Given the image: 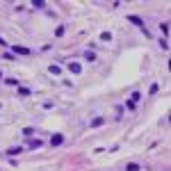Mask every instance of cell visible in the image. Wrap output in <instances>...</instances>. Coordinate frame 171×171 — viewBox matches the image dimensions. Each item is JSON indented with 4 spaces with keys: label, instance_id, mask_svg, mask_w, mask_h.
Listing matches in <instances>:
<instances>
[{
    "label": "cell",
    "instance_id": "7402d4cb",
    "mask_svg": "<svg viewBox=\"0 0 171 171\" xmlns=\"http://www.w3.org/2000/svg\"><path fill=\"white\" fill-rule=\"evenodd\" d=\"M0 46H2V48H5V46H7V44H5V39H2V37H0Z\"/></svg>",
    "mask_w": 171,
    "mask_h": 171
},
{
    "label": "cell",
    "instance_id": "603a6c76",
    "mask_svg": "<svg viewBox=\"0 0 171 171\" xmlns=\"http://www.w3.org/2000/svg\"><path fill=\"white\" fill-rule=\"evenodd\" d=\"M0 80H2V73H0Z\"/></svg>",
    "mask_w": 171,
    "mask_h": 171
},
{
    "label": "cell",
    "instance_id": "30bf717a",
    "mask_svg": "<svg viewBox=\"0 0 171 171\" xmlns=\"http://www.w3.org/2000/svg\"><path fill=\"white\" fill-rule=\"evenodd\" d=\"M48 73H52V75H60V73H62V69L57 66V64H50V66H48Z\"/></svg>",
    "mask_w": 171,
    "mask_h": 171
},
{
    "label": "cell",
    "instance_id": "5bb4252c",
    "mask_svg": "<svg viewBox=\"0 0 171 171\" xmlns=\"http://www.w3.org/2000/svg\"><path fill=\"white\" fill-rule=\"evenodd\" d=\"M32 7H34V9H46V2H44V0H34Z\"/></svg>",
    "mask_w": 171,
    "mask_h": 171
},
{
    "label": "cell",
    "instance_id": "ffe728a7",
    "mask_svg": "<svg viewBox=\"0 0 171 171\" xmlns=\"http://www.w3.org/2000/svg\"><path fill=\"white\" fill-rule=\"evenodd\" d=\"M62 34H64V25H60V27L55 30V37H62Z\"/></svg>",
    "mask_w": 171,
    "mask_h": 171
},
{
    "label": "cell",
    "instance_id": "7c38bea8",
    "mask_svg": "<svg viewBox=\"0 0 171 171\" xmlns=\"http://www.w3.org/2000/svg\"><path fill=\"white\" fill-rule=\"evenodd\" d=\"M101 41H105V44L110 41V44H112V32H107V30H105V32H101Z\"/></svg>",
    "mask_w": 171,
    "mask_h": 171
},
{
    "label": "cell",
    "instance_id": "6da1fadb",
    "mask_svg": "<svg viewBox=\"0 0 171 171\" xmlns=\"http://www.w3.org/2000/svg\"><path fill=\"white\" fill-rule=\"evenodd\" d=\"M62 144H64V135H62V132H55V135L50 137V146L55 148V146H62Z\"/></svg>",
    "mask_w": 171,
    "mask_h": 171
},
{
    "label": "cell",
    "instance_id": "7a4b0ae2",
    "mask_svg": "<svg viewBox=\"0 0 171 171\" xmlns=\"http://www.w3.org/2000/svg\"><path fill=\"white\" fill-rule=\"evenodd\" d=\"M41 146H44V141H41L39 137L37 139L30 137V141H27V148H30V151H37V148H41Z\"/></svg>",
    "mask_w": 171,
    "mask_h": 171
},
{
    "label": "cell",
    "instance_id": "9a60e30c",
    "mask_svg": "<svg viewBox=\"0 0 171 171\" xmlns=\"http://www.w3.org/2000/svg\"><path fill=\"white\" fill-rule=\"evenodd\" d=\"M160 32L164 34V39H167V34H169V23H160Z\"/></svg>",
    "mask_w": 171,
    "mask_h": 171
},
{
    "label": "cell",
    "instance_id": "44dd1931",
    "mask_svg": "<svg viewBox=\"0 0 171 171\" xmlns=\"http://www.w3.org/2000/svg\"><path fill=\"white\" fill-rule=\"evenodd\" d=\"M126 107H128V110L132 112V110H135V103H132V101H126Z\"/></svg>",
    "mask_w": 171,
    "mask_h": 171
},
{
    "label": "cell",
    "instance_id": "ac0fdd59",
    "mask_svg": "<svg viewBox=\"0 0 171 171\" xmlns=\"http://www.w3.org/2000/svg\"><path fill=\"white\" fill-rule=\"evenodd\" d=\"M5 82H7V85H9V87H19V80H14V78H7V80H5Z\"/></svg>",
    "mask_w": 171,
    "mask_h": 171
},
{
    "label": "cell",
    "instance_id": "9c48e42d",
    "mask_svg": "<svg viewBox=\"0 0 171 171\" xmlns=\"http://www.w3.org/2000/svg\"><path fill=\"white\" fill-rule=\"evenodd\" d=\"M21 135H23V137H27V139H30L32 135H34V128H30V126H27V128H23V130H21Z\"/></svg>",
    "mask_w": 171,
    "mask_h": 171
},
{
    "label": "cell",
    "instance_id": "ba28073f",
    "mask_svg": "<svg viewBox=\"0 0 171 171\" xmlns=\"http://www.w3.org/2000/svg\"><path fill=\"white\" fill-rule=\"evenodd\" d=\"M126 171H141V167H139L137 162H128L126 164Z\"/></svg>",
    "mask_w": 171,
    "mask_h": 171
},
{
    "label": "cell",
    "instance_id": "5b68a950",
    "mask_svg": "<svg viewBox=\"0 0 171 171\" xmlns=\"http://www.w3.org/2000/svg\"><path fill=\"white\" fill-rule=\"evenodd\" d=\"M11 50H14L16 55H30V48H25V46H14Z\"/></svg>",
    "mask_w": 171,
    "mask_h": 171
},
{
    "label": "cell",
    "instance_id": "8992f818",
    "mask_svg": "<svg viewBox=\"0 0 171 171\" xmlns=\"http://www.w3.org/2000/svg\"><path fill=\"white\" fill-rule=\"evenodd\" d=\"M128 21H130V23H135L137 27H141V30H144V21H141L139 16H132V14H130V16H128Z\"/></svg>",
    "mask_w": 171,
    "mask_h": 171
},
{
    "label": "cell",
    "instance_id": "d6986e66",
    "mask_svg": "<svg viewBox=\"0 0 171 171\" xmlns=\"http://www.w3.org/2000/svg\"><path fill=\"white\" fill-rule=\"evenodd\" d=\"M157 89H160L157 85H151V91H148V94H151V96H155V94H157Z\"/></svg>",
    "mask_w": 171,
    "mask_h": 171
},
{
    "label": "cell",
    "instance_id": "277c9868",
    "mask_svg": "<svg viewBox=\"0 0 171 171\" xmlns=\"http://www.w3.org/2000/svg\"><path fill=\"white\" fill-rule=\"evenodd\" d=\"M21 153H23V146H9L5 155H9V157H16V155H21Z\"/></svg>",
    "mask_w": 171,
    "mask_h": 171
},
{
    "label": "cell",
    "instance_id": "3957f363",
    "mask_svg": "<svg viewBox=\"0 0 171 171\" xmlns=\"http://www.w3.org/2000/svg\"><path fill=\"white\" fill-rule=\"evenodd\" d=\"M66 69H69L73 75H80V73H82V66H80L78 62H69V64H66Z\"/></svg>",
    "mask_w": 171,
    "mask_h": 171
},
{
    "label": "cell",
    "instance_id": "e0dca14e",
    "mask_svg": "<svg viewBox=\"0 0 171 171\" xmlns=\"http://www.w3.org/2000/svg\"><path fill=\"white\" fill-rule=\"evenodd\" d=\"M160 48H162V50H169V41L164 39V37L160 39Z\"/></svg>",
    "mask_w": 171,
    "mask_h": 171
},
{
    "label": "cell",
    "instance_id": "2e32d148",
    "mask_svg": "<svg viewBox=\"0 0 171 171\" xmlns=\"http://www.w3.org/2000/svg\"><path fill=\"white\" fill-rule=\"evenodd\" d=\"M19 94L21 96H32V91L27 89V87H19Z\"/></svg>",
    "mask_w": 171,
    "mask_h": 171
},
{
    "label": "cell",
    "instance_id": "8fae6325",
    "mask_svg": "<svg viewBox=\"0 0 171 171\" xmlns=\"http://www.w3.org/2000/svg\"><path fill=\"white\" fill-rule=\"evenodd\" d=\"M130 101H132L135 105H137V103L141 101V91H132V94H130Z\"/></svg>",
    "mask_w": 171,
    "mask_h": 171
},
{
    "label": "cell",
    "instance_id": "52a82bcc",
    "mask_svg": "<svg viewBox=\"0 0 171 171\" xmlns=\"http://www.w3.org/2000/svg\"><path fill=\"white\" fill-rule=\"evenodd\" d=\"M105 121H107L105 116H96V119H91V128H101Z\"/></svg>",
    "mask_w": 171,
    "mask_h": 171
},
{
    "label": "cell",
    "instance_id": "4fadbf2b",
    "mask_svg": "<svg viewBox=\"0 0 171 171\" xmlns=\"http://www.w3.org/2000/svg\"><path fill=\"white\" fill-rule=\"evenodd\" d=\"M85 60H87V62H96V52L87 50V52H85Z\"/></svg>",
    "mask_w": 171,
    "mask_h": 171
}]
</instances>
